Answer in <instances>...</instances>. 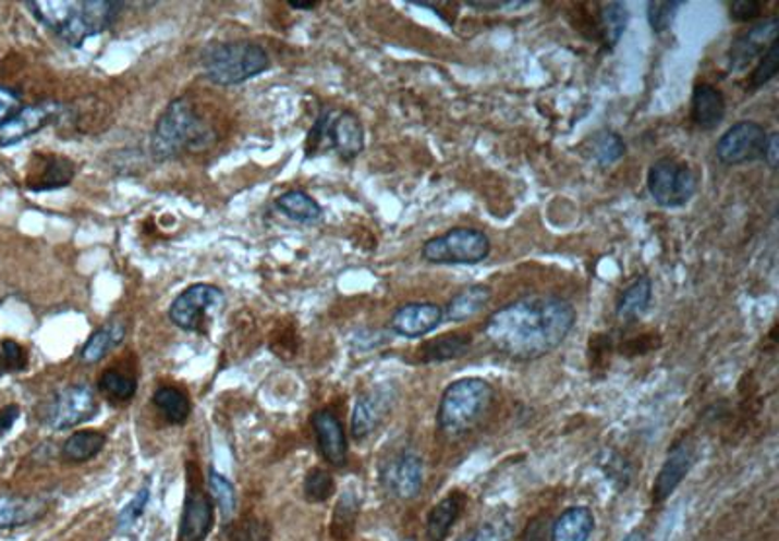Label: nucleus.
<instances>
[{"instance_id": "17", "label": "nucleus", "mask_w": 779, "mask_h": 541, "mask_svg": "<svg viewBox=\"0 0 779 541\" xmlns=\"http://www.w3.org/2000/svg\"><path fill=\"white\" fill-rule=\"evenodd\" d=\"M694 462H696V448L692 442L682 439L679 444H674L660 468L659 476L655 479L653 501L662 503L665 499H669L674 493V489L682 483V479L686 478Z\"/></svg>"}, {"instance_id": "41", "label": "nucleus", "mask_w": 779, "mask_h": 541, "mask_svg": "<svg viewBox=\"0 0 779 541\" xmlns=\"http://www.w3.org/2000/svg\"><path fill=\"white\" fill-rule=\"evenodd\" d=\"M684 7V2H649L647 4V22L655 34H665L672 28L674 20L679 16V10Z\"/></svg>"}, {"instance_id": "18", "label": "nucleus", "mask_w": 779, "mask_h": 541, "mask_svg": "<svg viewBox=\"0 0 779 541\" xmlns=\"http://www.w3.org/2000/svg\"><path fill=\"white\" fill-rule=\"evenodd\" d=\"M311 422L324 459L336 468H343L348 464V437L340 419L330 409H320L312 415Z\"/></svg>"}, {"instance_id": "49", "label": "nucleus", "mask_w": 779, "mask_h": 541, "mask_svg": "<svg viewBox=\"0 0 779 541\" xmlns=\"http://www.w3.org/2000/svg\"><path fill=\"white\" fill-rule=\"evenodd\" d=\"M20 417L19 405H7L4 409H0V434L9 432L14 422Z\"/></svg>"}, {"instance_id": "45", "label": "nucleus", "mask_w": 779, "mask_h": 541, "mask_svg": "<svg viewBox=\"0 0 779 541\" xmlns=\"http://www.w3.org/2000/svg\"><path fill=\"white\" fill-rule=\"evenodd\" d=\"M148 495H150L148 487H143V489L138 491L137 495H135V499H133V501H131V503L123 508V513H121L120 516V524L123 528H129L131 524H135L138 516L143 514V511H145V506H147L148 503Z\"/></svg>"}, {"instance_id": "19", "label": "nucleus", "mask_w": 779, "mask_h": 541, "mask_svg": "<svg viewBox=\"0 0 779 541\" xmlns=\"http://www.w3.org/2000/svg\"><path fill=\"white\" fill-rule=\"evenodd\" d=\"M74 162L69 158L56 157V155H37L34 164L29 165V174L26 177V187L32 192H53L63 189L73 182Z\"/></svg>"}, {"instance_id": "48", "label": "nucleus", "mask_w": 779, "mask_h": 541, "mask_svg": "<svg viewBox=\"0 0 779 541\" xmlns=\"http://www.w3.org/2000/svg\"><path fill=\"white\" fill-rule=\"evenodd\" d=\"M762 160L766 162V165L770 170H778L779 164V133H768V138H766V147H764V155H762Z\"/></svg>"}, {"instance_id": "9", "label": "nucleus", "mask_w": 779, "mask_h": 541, "mask_svg": "<svg viewBox=\"0 0 779 541\" xmlns=\"http://www.w3.org/2000/svg\"><path fill=\"white\" fill-rule=\"evenodd\" d=\"M768 131L752 120L737 121L719 137L716 157L723 165H743L758 162L764 155Z\"/></svg>"}, {"instance_id": "52", "label": "nucleus", "mask_w": 779, "mask_h": 541, "mask_svg": "<svg viewBox=\"0 0 779 541\" xmlns=\"http://www.w3.org/2000/svg\"><path fill=\"white\" fill-rule=\"evenodd\" d=\"M4 370V362H2V355H0V372Z\"/></svg>"}, {"instance_id": "15", "label": "nucleus", "mask_w": 779, "mask_h": 541, "mask_svg": "<svg viewBox=\"0 0 779 541\" xmlns=\"http://www.w3.org/2000/svg\"><path fill=\"white\" fill-rule=\"evenodd\" d=\"M445 312L439 304L407 303L395 310L390 328L405 340H419L439 328Z\"/></svg>"}, {"instance_id": "39", "label": "nucleus", "mask_w": 779, "mask_h": 541, "mask_svg": "<svg viewBox=\"0 0 779 541\" xmlns=\"http://www.w3.org/2000/svg\"><path fill=\"white\" fill-rule=\"evenodd\" d=\"M779 71V46L778 41L771 44L770 49L758 59V63L754 66L751 76H748V90L756 93L764 88L766 84H770Z\"/></svg>"}, {"instance_id": "35", "label": "nucleus", "mask_w": 779, "mask_h": 541, "mask_svg": "<svg viewBox=\"0 0 779 541\" xmlns=\"http://www.w3.org/2000/svg\"><path fill=\"white\" fill-rule=\"evenodd\" d=\"M514 532L513 516L509 513H497L487 518L486 522L476 526L472 532L462 536L459 541H511Z\"/></svg>"}, {"instance_id": "29", "label": "nucleus", "mask_w": 779, "mask_h": 541, "mask_svg": "<svg viewBox=\"0 0 779 541\" xmlns=\"http://www.w3.org/2000/svg\"><path fill=\"white\" fill-rule=\"evenodd\" d=\"M276 207L291 221L301 222V224H318L324 219V211H321L318 201L312 199L308 193L301 192V189L283 193L277 199Z\"/></svg>"}, {"instance_id": "36", "label": "nucleus", "mask_w": 779, "mask_h": 541, "mask_svg": "<svg viewBox=\"0 0 779 541\" xmlns=\"http://www.w3.org/2000/svg\"><path fill=\"white\" fill-rule=\"evenodd\" d=\"M100 390L113 404H127L137 394V382L121 370L108 368L100 377Z\"/></svg>"}, {"instance_id": "27", "label": "nucleus", "mask_w": 779, "mask_h": 541, "mask_svg": "<svg viewBox=\"0 0 779 541\" xmlns=\"http://www.w3.org/2000/svg\"><path fill=\"white\" fill-rule=\"evenodd\" d=\"M423 487V459L407 452L395 459L392 468V489L402 499H413L419 495Z\"/></svg>"}, {"instance_id": "47", "label": "nucleus", "mask_w": 779, "mask_h": 541, "mask_svg": "<svg viewBox=\"0 0 779 541\" xmlns=\"http://www.w3.org/2000/svg\"><path fill=\"white\" fill-rule=\"evenodd\" d=\"M20 96L7 86H0V125L20 111Z\"/></svg>"}, {"instance_id": "33", "label": "nucleus", "mask_w": 779, "mask_h": 541, "mask_svg": "<svg viewBox=\"0 0 779 541\" xmlns=\"http://www.w3.org/2000/svg\"><path fill=\"white\" fill-rule=\"evenodd\" d=\"M26 7L46 28L59 34L71 19L76 0H29Z\"/></svg>"}, {"instance_id": "25", "label": "nucleus", "mask_w": 779, "mask_h": 541, "mask_svg": "<svg viewBox=\"0 0 779 541\" xmlns=\"http://www.w3.org/2000/svg\"><path fill=\"white\" fill-rule=\"evenodd\" d=\"M628 22H630V12L623 2H605L598 7L596 29L605 49L612 51L620 44L623 32L628 28Z\"/></svg>"}, {"instance_id": "26", "label": "nucleus", "mask_w": 779, "mask_h": 541, "mask_svg": "<svg viewBox=\"0 0 779 541\" xmlns=\"http://www.w3.org/2000/svg\"><path fill=\"white\" fill-rule=\"evenodd\" d=\"M472 345V335L464 331H454V333H445L437 340H429L423 343L417 349V357L422 362H445L459 358L470 349Z\"/></svg>"}, {"instance_id": "30", "label": "nucleus", "mask_w": 779, "mask_h": 541, "mask_svg": "<svg viewBox=\"0 0 779 541\" xmlns=\"http://www.w3.org/2000/svg\"><path fill=\"white\" fill-rule=\"evenodd\" d=\"M125 335V325L123 323H108L100 330L94 331L88 341L84 343L81 349V360L84 365H96L101 358L106 357L111 349H115L123 341Z\"/></svg>"}, {"instance_id": "46", "label": "nucleus", "mask_w": 779, "mask_h": 541, "mask_svg": "<svg viewBox=\"0 0 779 541\" xmlns=\"http://www.w3.org/2000/svg\"><path fill=\"white\" fill-rule=\"evenodd\" d=\"M550 522H548V516L546 514H540L536 518H532L528 526L524 528V532L521 533V538L516 541H550Z\"/></svg>"}, {"instance_id": "51", "label": "nucleus", "mask_w": 779, "mask_h": 541, "mask_svg": "<svg viewBox=\"0 0 779 541\" xmlns=\"http://www.w3.org/2000/svg\"><path fill=\"white\" fill-rule=\"evenodd\" d=\"M622 541H647V538L643 532H632L630 536H625Z\"/></svg>"}, {"instance_id": "43", "label": "nucleus", "mask_w": 779, "mask_h": 541, "mask_svg": "<svg viewBox=\"0 0 779 541\" xmlns=\"http://www.w3.org/2000/svg\"><path fill=\"white\" fill-rule=\"evenodd\" d=\"M2 362H4V368L10 370V372H20L24 370L26 365H28V355L22 345H19L16 341L7 340L2 343Z\"/></svg>"}, {"instance_id": "23", "label": "nucleus", "mask_w": 779, "mask_h": 541, "mask_svg": "<svg viewBox=\"0 0 779 541\" xmlns=\"http://www.w3.org/2000/svg\"><path fill=\"white\" fill-rule=\"evenodd\" d=\"M494 296V291L491 286L487 285H472L460 291L459 294H454L450 298L447 308H442L445 312V318L449 321H454V323H462V321L470 320L474 318L476 313L482 312L486 308L489 300Z\"/></svg>"}, {"instance_id": "42", "label": "nucleus", "mask_w": 779, "mask_h": 541, "mask_svg": "<svg viewBox=\"0 0 779 541\" xmlns=\"http://www.w3.org/2000/svg\"><path fill=\"white\" fill-rule=\"evenodd\" d=\"M269 538H271V526L257 516L242 518L240 522L232 526L229 533V541H269Z\"/></svg>"}, {"instance_id": "28", "label": "nucleus", "mask_w": 779, "mask_h": 541, "mask_svg": "<svg viewBox=\"0 0 779 541\" xmlns=\"http://www.w3.org/2000/svg\"><path fill=\"white\" fill-rule=\"evenodd\" d=\"M462 508H464L462 493H450L440 501L439 505L433 506L427 518V541H445L450 528L459 520Z\"/></svg>"}, {"instance_id": "24", "label": "nucleus", "mask_w": 779, "mask_h": 541, "mask_svg": "<svg viewBox=\"0 0 779 541\" xmlns=\"http://www.w3.org/2000/svg\"><path fill=\"white\" fill-rule=\"evenodd\" d=\"M653 298V283L649 276H637L625 286L616 300V316L620 321H635L647 312Z\"/></svg>"}, {"instance_id": "21", "label": "nucleus", "mask_w": 779, "mask_h": 541, "mask_svg": "<svg viewBox=\"0 0 779 541\" xmlns=\"http://www.w3.org/2000/svg\"><path fill=\"white\" fill-rule=\"evenodd\" d=\"M47 513V501L41 496H0V528H20L34 524Z\"/></svg>"}, {"instance_id": "50", "label": "nucleus", "mask_w": 779, "mask_h": 541, "mask_svg": "<svg viewBox=\"0 0 779 541\" xmlns=\"http://www.w3.org/2000/svg\"><path fill=\"white\" fill-rule=\"evenodd\" d=\"M289 7L294 10H306V12H308V10L316 9V7H318V2H296V0H291V2H289Z\"/></svg>"}, {"instance_id": "31", "label": "nucleus", "mask_w": 779, "mask_h": 541, "mask_svg": "<svg viewBox=\"0 0 779 541\" xmlns=\"http://www.w3.org/2000/svg\"><path fill=\"white\" fill-rule=\"evenodd\" d=\"M106 446V434L100 431H78L64 441L61 454L69 464H84L96 458Z\"/></svg>"}, {"instance_id": "11", "label": "nucleus", "mask_w": 779, "mask_h": 541, "mask_svg": "<svg viewBox=\"0 0 779 541\" xmlns=\"http://www.w3.org/2000/svg\"><path fill=\"white\" fill-rule=\"evenodd\" d=\"M98 414V402L93 388L76 384L66 388L47 404L46 422L56 431H66L90 421Z\"/></svg>"}, {"instance_id": "38", "label": "nucleus", "mask_w": 779, "mask_h": 541, "mask_svg": "<svg viewBox=\"0 0 779 541\" xmlns=\"http://www.w3.org/2000/svg\"><path fill=\"white\" fill-rule=\"evenodd\" d=\"M304 499L308 501V503H326L328 499H330L331 495H333V491H336V481H333V478H331L330 471H326V469L321 468H314L306 474V478H304Z\"/></svg>"}, {"instance_id": "5", "label": "nucleus", "mask_w": 779, "mask_h": 541, "mask_svg": "<svg viewBox=\"0 0 779 541\" xmlns=\"http://www.w3.org/2000/svg\"><path fill=\"white\" fill-rule=\"evenodd\" d=\"M699 187V174L692 165L674 157L653 162L647 172V189L653 201L662 209H680L694 199Z\"/></svg>"}, {"instance_id": "2", "label": "nucleus", "mask_w": 779, "mask_h": 541, "mask_svg": "<svg viewBox=\"0 0 779 541\" xmlns=\"http://www.w3.org/2000/svg\"><path fill=\"white\" fill-rule=\"evenodd\" d=\"M215 140L212 128L195 113L192 103L178 98L162 111L150 135V155L156 162L180 157L184 150L199 152Z\"/></svg>"}, {"instance_id": "37", "label": "nucleus", "mask_w": 779, "mask_h": 541, "mask_svg": "<svg viewBox=\"0 0 779 541\" xmlns=\"http://www.w3.org/2000/svg\"><path fill=\"white\" fill-rule=\"evenodd\" d=\"M591 152H593L596 164H614L620 158L625 157V143H623L620 133L605 128V131L596 133L591 140Z\"/></svg>"}, {"instance_id": "3", "label": "nucleus", "mask_w": 779, "mask_h": 541, "mask_svg": "<svg viewBox=\"0 0 779 541\" xmlns=\"http://www.w3.org/2000/svg\"><path fill=\"white\" fill-rule=\"evenodd\" d=\"M496 390L484 378H460L440 395L437 427L450 439L472 431L494 404Z\"/></svg>"}, {"instance_id": "1", "label": "nucleus", "mask_w": 779, "mask_h": 541, "mask_svg": "<svg viewBox=\"0 0 779 541\" xmlns=\"http://www.w3.org/2000/svg\"><path fill=\"white\" fill-rule=\"evenodd\" d=\"M575 321L577 312L565 298L528 294L491 313L484 331L499 353L528 362L558 349L575 328Z\"/></svg>"}, {"instance_id": "22", "label": "nucleus", "mask_w": 779, "mask_h": 541, "mask_svg": "<svg viewBox=\"0 0 779 541\" xmlns=\"http://www.w3.org/2000/svg\"><path fill=\"white\" fill-rule=\"evenodd\" d=\"M595 516L587 506H571L550 528V541H588Z\"/></svg>"}, {"instance_id": "8", "label": "nucleus", "mask_w": 779, "mask_h": 541, "mask_svg": "<svg viewBox=\"0 0 779 541\" xmlns=\"http://www.w3.org/2000/svg\"><path fill=\"white\" fill-rule=\"evenodd\" d=\"M185 503L182 524H180V541H205L211 533L215 524V513H212V499L205 491L202 471L190 462L185 468Z\"/></svg>"}, {"instance_id": "34", "label": "nucleus", "mask_w": 779, "mask_h": 541, "mask_svg": "<svg viewBox=\"0 0 779 541\" xmlns=\"http://www.w3.org/2000/svg\"><path fill=\"white\" fill-rule=\"evenodd\" d=\"M357 516V496L351 491H345L340 496L336 508H333V518H331V538H333V541H348L353 536Z\"/></svg>"}, {"instance_id": "13", "label": "nucleus", "mask_w": 779, "mask_h": 541, "mask_svg": "<svg viewBox=\"0 0 779 541\" xmlns=\"http://www.w3.org/2000/svg\"><path fill=\"white\" fill-rule=\"evenodd\" d=\"M321 118L326 150H336L338 157L345 162L355 160L365 150V128L357 113L349 110H326Z\"/></svg>"}, {"instance_id": "7", "label": "nucleus", "mask_w": 779, "mask_h": 541, "mask_svg": "<svg viewBox=\"0 0 779 541\" xmlns=\"http://www.w3.org/2000/svg\"><path fill=\"white\" fill-rule=\"evenodd\" d=\"M123 9L125 2L120 0H76L71 19L57 36L69 47H81L88 37L110 29L120 19Z\"/></svg>"}, {"instance_id": "4", "label": "nucleus", "mask_w": 779, "mask_h": 541, "mask_svg": "<svg viewBox=\"0 0 779 541\" xmlns=\"http://www.w3.org/2000/svg\"><path fill=\"white\" fill-rule=\"evenodd\" d=\"M271 64L266 49L254 41L209 44L203 49L202 66L205 76L219 86L246 83L266 73Z\"/></svg>"}, {"instance_id": "20", "label": "nucleus", "mask_w": 779, "mask_h": 541, "mask_svg": "<svg viewBox=\"0 0 779 541\" xmlns=\"http://www.w3.org/2000/svg\"><path fill=\"white\" fill-rule=\"evenodd\" d=\"M727 115L725 94L709 83H699L692 90L690 120L702 131H714L723 123Z\"/></svg>"}, {"instance_id": "6", "label": "nucleus", "mask_w": 779, "mask_h": 541, "mask_svg": "<svg viewBox=\"0 0 779 541\" xmlns=\"http://www.w3.org/2000/svg\"><path fill=\"white\" fill-rule=\"evenodd\" d=\"M491 254L486 232L477 229H452L423 244V261L433 266H477Z\"/></svg>"}, {"instance_id": "32", "label": "nucleus", "mask_w": 779, "mask_h": 541, "mask_svg": "<svg viewBox=\"0 0 779 541\" xmlns=\"http://www.w3.org/2000/svg\"><path fill=\"white\" fill-rule=\"evenodd\" d=\"M153 404L166 421L172 425H182L187 421V417L192 414V404L185 392L172 388V385H162L156 390L153 395Z\"/></svg>"}, {"instance_id": "14", "label": "nucleus", "mask_w": 779, "mask_h": 541, "mask_svg": "<svg viewBox=\"0 0 779 541\" xmlns=\"http://www.w3.org/2000/svg\"><path fill=\"white\" fill-rule=\"evenodd\" d=\"M63 106L57 101H39L24 106L9 121L0 125V147L19 145L24 138L32 137L59 118Z\"/></svg>"}, {"instance_id": "10", "label": "nucleus", "mask_w": 779, "mask_h": 541, "mask_svg": "<svg viewBox=\"0 0 779 541\" xmlns=\"http://www.w3.org/2000/svg\"><path fill=\"white\" fill-rule=\"evenodd\" d=\"M222 306H224V293L219 286L199 283L175 296L168 316L180 330L199 331L207 316L220 312Z\"/></svg>"}, {"instance_id": "16", "label": "nucleus", "mask_w": 779, "mask_h": 541, "mask_svg": "<svg viewBox=\"0 0 779 541\" xmlns=\"http://www.w3.org/2000/svg\"><path fill=\"white\" fill-rule=\"evenodd\" d=\"M394 402V395L388 388H376L373 392L361 395L351 417V434L355 441H363L385 421Z\"/></svg>"}, {"instance_id": "44", "label": "nucleus", "mask_w": 779, "mask_h": 541, "mask_svg": "<svg viewBox=\"0 0 779 541\" xmlns=\"http://www.w3.org/2000/svg\"><path fill=\"white\" fill-rule=\"evenodd\" d=\"M762 14V2L758 0H737V2H731L729 4V16L734 22H754L756 19H760Z\"/></svg>"}, {"instance_id": "12", "label": "nucleus", "mask_w": 779, "mask_h": 541, "mask_svg": "<svg viewBox=\"0 0 779 541\" xmlns=\"http://www.w3.org/2000/svg\"><path fill=\"white\" fill-rule=\"evenodd\" d=\"M778 16L760 20L752 24L751 28L744 29L731 41V47L727 51V66L731 73H743L748 69V64L758 61L771 44L778 41Z\"/></svg>"}, {"instance_id": "40", "label": "nucleus", "mask_w": 779, "mask_h": 541, "mask_svg": "<svg viewBox=\"0 0 779 541\" xmlns=\"http://www.w3.org/2000/svg\"><path fill=\"white\" fill-rule=\"evenodd\" d=\"M209 489H211L212 501L217 503L224 518H230L232 514L236 513V503H239L236 489L230 483L229 479L220 476L217 471H211Z\"/></svg>"}]
</instances>
